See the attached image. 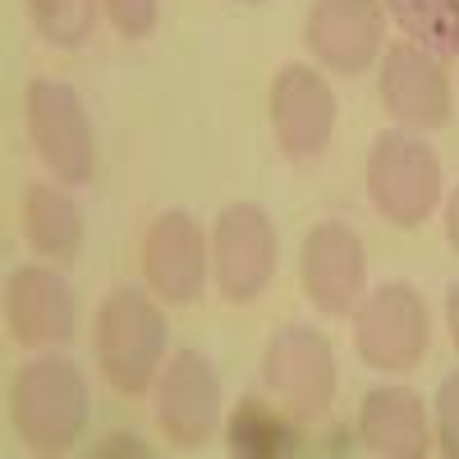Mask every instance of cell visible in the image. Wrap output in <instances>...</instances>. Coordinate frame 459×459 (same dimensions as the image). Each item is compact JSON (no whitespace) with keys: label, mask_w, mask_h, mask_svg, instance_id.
Wrapping results in <instances>:
<instances>
[{"label":"cell","mask_w":459,"mask_h":459,"mask_svg":"<svg viewBox=\"0 0 459 459\" xmlns=\"http://www.w3.org/2000/svg\"><path fill=\"white\" fill-rule=\"evenodd\" d=\"M97 368L120 395H143L166 359V313L143 290H115L97 308Z\"/></svg>","instance_id":"cell-2"},{"label":"cell","mask_w":459,"mask_h":459,"mask_svg":"<svg viewBox=\"0 0 459 459\" xmlns=\"http://www.w3.org/2000/svg\"><path fill=\"white\" fill-rule=\"evenodd\" d=\"M368 285V253L350 225L322 221L303 239V294L326 317H350L363 303Z\"/></svg>","instance_id":"cell-11"},{"label":"cell","mask_w":459,"mask_h":459,"mask_svg":"<svg viewBox=\"0 0 459 459\" xmlns=\"http://www.w3.org/2000/svg\"><path fill=\"white\" fill-rule=\"evenodd\" d=\"M368 198L395 230H418L441 203L437 152L404 129L377 134L368 152Z\"/></svg>","instance_id":"cell-3"},{"label":"cell","mask_w":459,"mask_h":459,"mask_svg":"<svg viewBox=\"0 0 459 459\" xmlns=\"http://www.w3.org/2000/svg\"><path fill=\"white\" fill-rule=\"evenodd\" d=\"M212 272V248L203 239V225L188 212H161L147 225L143 235V276L152 285V294L184 308L194 303L207 285Z\"/></svg>","instance_id":"cell-10"},{"label":"cell","mask_w":459,"mask_h":459,"mask_svg":"<svg viewBox=\"0 0 459 459\" xmlns=\"http://www.w3.org/2000/svg\"><path fill=\"white\" fill-rule=\"evenodd\" d=\"M272 129L290 161L308 166L331 147L335 134V92L313 65H285L272 83Z\"/></svg>","instance_id":"cell-9"},{"label":"cell","mask_w":459,"mask_h":459,"mask_svg":"<svg viewBox=\"0 0 459 459\" xmlns=\"http://www.w3.org/2000/svg\"><path fill=\"white\" fill-rule=\"evenodd\" d=\"M221 423V377L198 350H175L157 372V428L170 446L194 450Z\"/></svg>","instance_id":"cell-8"},{"label":"cell","mask_w":459,"mask_h":459,"mask_svg":"<svg viewBox=\"0 0 459 459\" xmlns=\"http://www.w3.org/2000/svg\"><path fill=\"white\" fill-rule=\"evenodd\" d=\"M262 386L299 423L322 418L335 400V354H331L326 335L313 326L276 331L272 344H266V354H262Z\"/></svg>","instance_id":"cell-6"},{"label":"cell","mask_w":459,"mask_h":459,"mask_svg":"<svg viewBox=\"0 0 459 459\" xmlns=\"http://www.w3.org/2000/svg\"><path fill=\"white\" fill-rule=\"evenodd\" d=\"M147 455V446L138 437H110V446H97V455Z\"/></svg>","instance_id":"cell-22"},{"label":"cell","mask_w":459,"mask_h":459,"mask_svg":"<svg viewBox=\"0 0 459 459\" xmlns=\"http://www.w3.org/2000/svg\"><path fill=\"white\" fill-rule=\"evenodd\" d=\"M437 432H441V450L459 459V372H450L437 386Z\"/></svg>","instance_id":"cell-21"},{"label":"cell","mask_w":459,"mask_h":459,"mask_svg":"<svg viewBox=\"0 0 459 459\" xmlns=\"http://www.w3.org/2000/svg\"><path fill=\"white\" fill-rule=\"evenodd\" d=\"M299 418L285 409H272L262 400H239V409L230 413L225 423V441L230 455H244V459H285L299 450Z\"/></svg>","instance_id":"cell-17"},{"label":"cell","mask_w":459,"mask_h":459,"mask_svg":"<svg viewBox=\"0 0 459 459\" xmlns=\"http://www.w3.org/2000/svg\"><path fill=\"white\" fill-rule=\"evenodd\" d=\"M23 235L32 253L51 262H74L83 248V207L69 188L56 184H32L23 194Z\"/></svg>","instance_id":"cell-16"},{"label":"cell","mask_w":459,"mask_h":459,"mask_svg":"<svg viewBox=\"0 0 459 459\" xmlns=\"http://www.w3.org/2000/svg\"><path fill=\"white\" fill-rule=\"evenodd\" d=\"M88 377L74 359H32L19 368L10 391L14 432L32 455H65L88 428Z\"/></svg>","instance_id":"cell-1"},{"label":"cell","mask_w":459,"mask_h":459,"mask_svg":"<svg viewBox=\"0 0 459 459\" xmlns=\"http://www.w3.org/2000/svg\"><path fill=\"white\" fill-rule=\"evenodd\" d=\"M446 326H450V340H455V350H459V281L446 294Z\"/></svg>","instance_id":"cell-24"},{"label":"cell","mask_w":459,"mask_h":459,"mask_svg":"<svg viewBox=\"0 0 459 459\" xmlns=\"http://www.w3.org/2000/svg\"><path fill=\"white\" fill-rule=\"evenodd\" d=\"M276 225L257 203L225 207L212 230V272L225 303H253L276 276Z\"/></svg>","instance_id":"cell-7"},{"label":"cell","mask_w":459,"mask_h":459,"mask_svg":"<svg viewBox=\"0 0 459 459\" xmlns=\"http://www.w3.org/2000/svg\"><path fill=\"white\" fill-rule=\"evenodd\" d=\"M23 110H28V138L37 157L47 161V170L60 184H88L97 170V147L83 97L65 79H32Z\"/></svg>","instance_id":"cell-5"},{"label":"cell","mask_w":459,"mask_h":459,"mask_svg":"<svg viewBox=\"0 0 459 459\" xmlns=\"http://www.w3.org/2000/svg\"><path fill=\"white\" fill-rule=\"evenodd\" d=\"M97 5L101 0H28V19L51 47L79 51L97 28Z\"/></svg>","instance_id":"cell-19"},{"label":"cell","mask_w":459,"mask_h":459,"mask_svg":"<svg viewBox=\"0 0 459 459\" xmlns=\"http://www.w3.org/2000/svg\"><path fill=\"white\" fill-rule=\"evenodd\" d=\"M101 10L110 19V28L138 42V37H152L157 32V19H161V0H101Z\"/></svg>","instance_id":"cell-20"},{"label":"cell","mask_w":459,"mask_h":459,"mask_svg":"<svg viewBox=\"0 0 459 459\" xmlns=\"http://www.w3.org/2000/svg\"><path fill=\"white\" fill-rule=\"evenodd\" d=\"M5 313H10V335L28 350L42 344H65L79 331V303L74 290L60 272L51 266H19L10 276V294H5Z\"/></svg>","instance_id":"cell-14"},{"label":"cell","mask_w":459,"mask_h":459,"mask_svg":"<svg viewBox=\"0 0 459 459\" xmlns=\"http://www.w3.org/2000/svg\"><path fill=\"white\" fill-rule=\"evenodd\" d=\"M359 359L377 372H413L432 350L428 303L409 281H386L354 308Z\"/></svg>","instance_id":"cell-4"},{"label":"cell","mask_w":459,"mask_h":459,"mask_svg":"<svg viewBox=\"0 0 459 459\" xmlns=\"http://www.w3.org/2000/svg\"><path fill=\"white\" fill-rule=\"evenodd\" d=\"M446 239H450V248L459 253V188H455L450 203H446Z\"/></svg>","instance_id":"cell-23"},{"label":"cell","mask_w":459,"mask_h":459,"mask_svg":"<svg viewBox=\"0 0 459 459\" xmlns=\"http://www.w3.org/2000/svg\"><path fill=\"white\" fill-rule=\"evenodd\" d=\"M244 5H257V0H244Z\"/></svg>","instance_id":"cell-25"},{"label":"cell","mask_w":459,"mask_h":459,"mask_svg":"<svg viewBox=\"0 0 459 459\" xmlns=\"http://www.w3.org/2000/svg\"><path fill=\"white\" fill-rule=\"evenodd\" d=\"M359 437L381 459H423L432 446L423 395L409 386H377L363 395Z\"/></svg>","instance_id":"cell-15"},{"label":"cell","mask_w":459,"mask_h":459,"mask_svg":"<svg viewBox=\"0 0 459 459\" xmlns=\"http://www.w3.org/2000/svg\"><path fill=\"white\" fill-rule=\"evenodd\" d=\"M381 101L409 129H441L450 120V79L432 51L395 42L381 60Z\"/></svg>","instance_id":"cell-13"},{"label":"cell","mask_w":459,"mask_h":459,"mask_svg":"<svg viewBox=\"0 0 459 459\" xmlns=\"http://www.w3.org/2000/svg\"><path fill=\"white\" fill-rule=\"evenodd\" d=\"M386 37V10L381 0H317L303 23V42L313 60H322L335 74H363L381 56Z\"/></svg>","instance_id":"cell-12"},{"label":"cell","mask_w":459,"mask_h":459,"mask_svg":"<svg viewBox=\"0 0 459 459\" xmlns=\"http://www.w3.org/2000/svg\"><path fill=\"white\" fill-rule=\"evenodd\" d=\"M391 19L409 32L413 47L441 56H459V0H386Z\"/></svg>","instance_id":"cell-18"}]
</instances>
